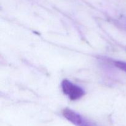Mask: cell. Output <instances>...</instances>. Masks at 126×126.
<instances>
[{
  "mask_svg": "<svg viewBox=\"0 0 126 126\" xmlns=\"http://www.w3.org/2000/svg\"><path fill=\"white\" fill-rule=\"evenodd\" d=\"M63 92L71 100H76L83 97L85 92L83 89L71 81L65 79L62 82Z\"/></svg>",
  "mask_w": 126,
  "mask_h": 126,
  "instance_id": "cell-1",
  "label": "cell"
},
{
  "mask_svg": "<svg viewBox=\"0 0 126 126\" xmlns=\"http://www.w3.org/2000/svg\"><path fill=\"white\" fill-rule=\"evenodd\" d=\"M63 115L67 120L76 126H97L71 110L65 109L63 111Z\"/></svg>",
  "mask_w": 126,
  "mask_h": 126,
  "instance_id": "cell-2",
  "label": "cell"
},
{
  "mask_svg": "<svg viewBox=\"0 0 126 126\" xmlns=\"http://www.w3.org/2000/svg\"><path fill=\"white\" fill-rule=\"evenodd\" d=\"M114 65L120 70L126 72V62L122 61H116L114 62Z\"/></svg>",
  "mask_w": 126,
  "mask_h": 126,
  "instance_id": "cell-3",
  "label": "cell"
}]
</instances>
